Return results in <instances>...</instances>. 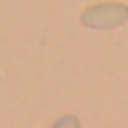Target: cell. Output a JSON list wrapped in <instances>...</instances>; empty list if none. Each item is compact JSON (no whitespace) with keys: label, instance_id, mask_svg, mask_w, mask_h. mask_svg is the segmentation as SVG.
<instances>
[{"label":"cell","instance_id":"1","mask_svg":"<svg viewBox=\"0 0 128 128\" xmlns=\"http://www.w3.org/2000/svg\"><path fill=\"white\" fill-rule=\"evenodd\" d=\"M81 22L88 29H115L128 22V4L117 0H106L90 4L81 11Z\"/></svg>","mask_w":128,"mask_h":128}]
</instances>
